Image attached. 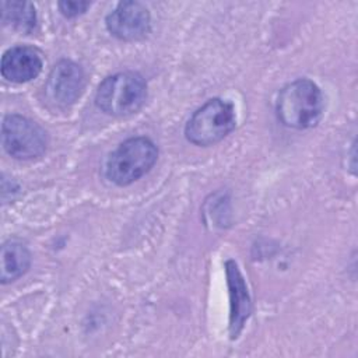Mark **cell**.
I'll list each match as a JSON object with an SVG mask.
<instances>
[{
	"instance_id": "obj_5",
	"label": "cell",
	"mask_w": 358,
	"mask_h": 358,
	"mask_svg": "<svg viewBox=\"0 0 358 358\" xmlns=\"http://www.w3.org/2000/svg\"><path fill=\"white\" fill-rule=\"evenodd\" d=\"M1 140L4 150L18 159L41 157L48 144L45 130L35 122L20 115H8L4 117Z\"/></svg>"
},
{
	"instance_id": "obj_3",
	"label": "cell",
	"mask_w": 358,
	"mask_h": 358,
	"mask_svg": "<svg viewBox=\"0 0 358 358\" xmlns=\"http://www.w3.org/2000/svg\"><path fill=\"white\" fill-rule=\"evenodd\" d=\"M157 157L158 150L150 138H129L110 154L106 176L116 185H130L152 168Z\"/></svg>"
},
{
	"instance_id": "obj_6",
	"label": "cell",
	"mask_w": 358,
	"mask_h": 358,
	"mask_svg": "<svg viewBox=\"0 0 358 358\" xmlns=\"http://www.w3.org/2000/svg\"><path fill=\"white\" fill-rule=\"evenodd\" d=\"M106 27L119 39H141L150 31V13L138 1H122L106 17Z\"/></svg>"
},
{
	"instance_id": "obj_10",
	"label": "cell",
	"mask_w": 358,
	"mask_h": 358,
	"mask_svg": "<svg viewBox=\"0 0 358 358\" xmlns=\"http://www.w3.org/2000/svg\"><path fill=\"white\" fill-rule=\"evenodd\" d=\"M31 255L28 249L15 241H10L1 246V282L7 284L10 281L21 277L29 267Z\"/></svg>"
},
{
	"instance_id": "obj_1",
	"label": "cell",
	"mask_w": 358,
	"mask_h": 358,
	"mask_svg": "<svg viewBox=\"0 0 358 358\" xmlns=\"http://www.w3.org/2000/svg\"><path fill=\"white\" fill-rule=\"evenodd\" d=\"M323 112V96L317 85L299 78L285 85L277 99L278 119L288 127L308 129L315 126Z\"/></svg>"
},
{
	"instance_id": "obj_9",
	"label": "cell",
	"mask_w": 358,
	"mask_h": 358,
	"mask_svg": "<svg viewBox=\"0 0 358 358\" xmlns=\"http://www.w3.org/2000/svg\"><path fill=\"white\" fill-rule=\"evenodd\" d=\"M42 56L31 46H14L1 57V74L11 83H27L42 70Z\"/></svg>"
},
{
	"instance_id": "obj_2",
	"label": "cell",
	"mask_w": 358,
	"mask_h": 358,
	"mask_svg": "<svg viewBox=\"0 0 358 358\" xmlns=\"http://www.w3.org/2000/svg\"><path fill=\"white\" fill-rule=\"evenodd\" d=\"M147 87L144 78L133 71L113 74L105 78L96 91V105L113 116L137 112L145 101Z\"/></svg>"
},
{
	"instance_id": "obj_11",
	"label": "cell",
	"mask_w": 358,
	"mask_h": 358,
	"mask_svg": "<svg viewBox=\"0 0 358 358\" xmlns=\"http://www.w3.org/2000/svg\"><path fill=\"white\" fill-rule=\"evenodd\" d=\"M1 17L6 25L24 32H29L36 22L35 8L27 1H3Z\"/></svg>"
},
{
	"instance_id": "obj_4",
	"label": "cell",
	"mask_w": 358,
	"mask_h": 358,
	"mask_svg": "<svg viewBox=\"0 0 358 358\" xmlns=\"http://www.w3.org/2000/svg\"><path fill=\"white\" fill-rule=\"evenodd\" d=\"M235 127V113L229 102L214 98L199 108L189 119L185 134L196 145L221 141Z\"/></svg>"
},
{
	"instance_id": "obj_12",
	"label": "cell",
	"mask_w": 358,
	"mask_h": 358,
	"mask_svg": "<svg viewBox=\"0 0 358 358\" xmlns=\"http://www.w3.org/2000/svg\"><path fill=\"white\" fill-rule=\"evenodd\" d=\"M59 7L66 17H76L84 13L90 7V3L88 1H60Z\"/></svg>"
},
{
	"instance_id": "obj_8",
	"label": "cell",
	"mask_w": 358,
	"mask_h": 358,
	"mask_svg": "<svg viewBox=\"0 0 358 358\" xmlns=\"http://www.w3.org/2000/svg\"><path fill=\"white\" fill-rule=\"evenodd\" d=\"M227 284L229 289V333L236 338L250 315V298L246 282L234 260L225 263Z\"/></svg>"
},
{
	"instance_id": "obj_7",
	"label": "cell",
	"mask_w": 358,
	"mask_h": 358,
	"mask_svg": "<svg viewBox=\"0 0 358 358\" xmlns=\"http://www.w3.org/2000/svg\"><path fill=\"white\" fill-rule=\"evenodd\" d=\"M84 84L81 67L70 60H62L52 69L45 90L50 101L59 106H67L81 95Z\"/></svg>"
}]
</instances>
